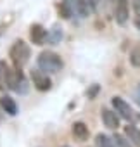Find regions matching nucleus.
I'll use <instances>...</instances> for the list:
<instances>
[{"mask_svg": "<svg viewBox=\"0 0 140 147\" xmlns=\"http://www.w3.org/2000/svg\"><path fill=\"white\" fill-rule=\"evenodd\" d=\"M111 102H112L114 113H116L119 118H123V119H126V121H131V119H133V111H131L130 104H128L125 99H121V97H112Z\"/></svg>", "mask_w": 140, "mask_h": 147, "instance_id": "20e7f679", "label": "nucleus"}, {"mask_svg": "<svg viewBox=\"0 0 140 147\" xmlns=\"http://www.w3.org/2000/svg\"><path fill=\"white\" fill-rule=\"evenodd\" d=\"M95 147H114V142L111 137L104 135V133H99L95 137Z\"/></svg>", "mask_w": 140, "mask_h": 147, "instance_id": "4468645a", "label": "nucleus"}, {"mask_svg": "<svg viewBox=\"0 0 140 147\" xmlns=\"http://www.w3.org/2000/svg\"><path fill=\"white\" fill-rule=\"evenodd\" d=\"M114 18L116 23L125 26L128 23L130 18V5H128V0H116V7H114Z\"/></svg>", "mask_w": 140, "mask_h": 147, "instance_id": "423d86ee", "label": "nucleus"}, {"mask_svg": "<svg viewBox=\"0 0 140 147\" xmlns=\"http://www.w3.org/2000/svg\"><path fill=\"white\" fill-rule=\"evenodd\" d=\"M138 119H140V116H138Z\"/></svg>", "mask_w": 140, "mask_h": 147, "instance_id": "5701e85b", "label": "nucleus"}, {"mask_svg": "<svg viewBox=\"0 0 140 147\" xmlns=\"http://www.w3.org/2000/svg\"><path fill=\"white\" fill-rule=\"evenodd\" d=\"M31 80H33L35 88L40 90V92H47V90H50V87H52L50 78L47 76V73L42 71V69H36V71L31 73Z\"/></svg>", "mask_w": 140, "mask_h": 147, "instance_id": "39448f33", "label": "nucleus"}, {"mask_svg": "<svg viewBox=\"0 0 140 147\" xmlns=\"http://www.w3.org/2000/svg\"><path fill=\"white\" fill-rule=\"evenodd\" d=\"M64 147H69V145H64Z\"/></svg>", "mask_w": 140, "mask_h": 147, "instance_id": "412c9836", "label": "nucleus"}, {"mask_svg": "<svg viewBox=\"0 0 140 147\" xmlns=\"http://www.w3.org/2000/svg\"><path fill=\"white\" fill-rule=\"evenodd\" d=\"M125 135H126V138L131 142V145L140 147V130H138L137 126H133V125L125 126Z\"/></svg>", "mask_w": 140, "mask_h": 147, "instance_id": "9b49d317", "label": "nucleus"}, {"mask_svg": "<svg viewBox=\"0 0 140 147\" xmlns=\"http://www.w3.org/2000/svg\"><path fill=\"white\" fill-rule=\"evenodd\" d=\"M7 73H9L7 62L0 61V90H5V87H7Z\"/></svg>", "mask_w": 140, "mask_h": 147, "instance_id": "ddd939ff", "label": "nucleus"}, {"mask_svg": "<svg viewBox=\"0 0 140 147\" xmlns=\"http://www.w3.org/2000/svg\"><path fill=\"white\" fill-rule=\"evenodd\" d=\"M7 88L18 92V94H26L28 92V82L23 75L21 67H12L7 73Z\"/></svg>", "mask_w": 140, "mask_h": 147, "instance_id": "7ed1b4c3", "label": "nucleus"}, {"mask_svg": "<svg viewBox=\"0 0 140 147\" xmlns=\"http://www.w3.org/2000/svg\"><path fill=\"white\" fill-rule=\"evenodd\" d=\"M36 64H38V69L45 71V73H57L64 67V61L59 54L52 52V50H43L38 59H36Z\"/></svg>", "mask_w": 140, "mask_h": 147, "instance_id": "f257e3e1", "label": "nucleus"}, {"mask_svg": "<svg viewBox=\"0 0 140 147\" xmlns=\"http://www.w3.org/2000/svg\"><path fill=\"white\" fill-rule=\"evenodd\" d=\"M30 40L33 45H43L47 40V30L42 24H31L30 28Z\"/></svg>", "mask_w": 140, "mask_h": 147, "instance_id": "0eeeda50", "label": "nucleus"}, {"mask_svg": "<svg viewBox=\"0 0 140 147\" xmlns=\"http://www.w3.org/2000/svg\"><path fill=\"white\" fill-rule=\"evenodd\" d=\"M133 11H135V23L140 30V0H133Z\"/></svg>", "mask_w": 140, "mask_h": 147, "instance_id": "a211bd4d", "label": "nucleus"}, {"mask_svg": "<svg viewBox=\"0 0 140 147\" xmlns=\"http://www.w3.org/2000/svg\"><path fill=\"white\" fill-rule=\"evenodd\" d=\"M112 142L116 144V147H131V142L126 138V135H121V133H114Z\"/></svg>", "mask_w": 140, "mask_h": 147, "instance_id": "2eb2a0df", "label": "nucleus"}, {"mask_svg": "<svg viewBox=\"0 0 140 147\" xmlns=\"http://www.w3.org/2000/svg\"><path fill=\"white\" fill-rule=\"evenodd\" d=\"M57 11H59V16L62 19H69L73 16V11H71V5H69L67 0H62V2L57 5Z\"/></svg>", "mask_w": 140, "mask_h": 147, "instance_id": "f8f14e48", "label": "nucleus"}, {"mask_svg": "<svg viewBox=\"0 0 140 147\" xmlns=\"http://www.w3.org/2000/svg\"><path fill=\"white\" fill-rule=\"evenodd\" d=\"M100 116H102L104 125H106L109 130H116V128L119 126V116H118L114 111H111V109H107V107H102Z\"/></svg>", "mask_w": 140, "mask_h": 147, "instance_id": "6e6552de", "label": "nucleus"}, {"mask_svg": "<svg viewBox=\"0 0 140 147\" xmlns=\"http://www.w3.org/2000/svg\"><path fill=\"white\" fill-rule=\"evenodd\" d=\"M99 2H100V0H88V4H90V7H92V11H95V9H97V5H99Z\"/></svg>", "mask_w": 140, "mask_h": 147, "instance_id": "aec40b11", "label": "nucleus"}, {"mask_svg": "<svg viewBox=\"0 0 140 147\" xmlns=\"http://www.w3.org/2000/svg\"><path fill=\"white\" fill-rule=\"evenodd\" d=\"M112 2H116V0H112Z\"/></svg>", "mask_w": 140, "mask_h": 147, "instance_id": "4be33fe9", "label": "nucleus"}, {"mask_svg": "<svg viewBox=\"0 0 140 147\" xmlns=\"http://www.w3.org/2000/svg\"><path fill=\"white\" fill-rule=\"evenodd\" d=\"M0 107H2L7 114H11V116H16V114H18V104H16L14 99L9 97V95L0 97Z\"/></svg>", "mask_w": 140, "mask_h": 147, "instance_id": "9d476101", "label": "nucleus"}, {"mask_svg": "<svg viewBox=\"0 0 140 147\" xmlns=\"http://www.w3.org/2000/svg\"><path fill=\"white\" fill-rule=\"evenodd\" d=\"M130 62L133 67H138L140 69V45L133 47L131 52H130Z\"/></svg>", "mask_w": 140, "mask_h": 147, "instance_id": "dca6fc26", "label": "nucleus"}, {"mask_svg": "<svg viewBox=\"0 0 140 147\" xmlns=\"http://www.w3.org/2000/svg\"><path fill=\"white\" fill-rule=\"evenodd\" d=\"M97 90H99V87H97V85H94V88H92L90 92H87V95H88V99H94V95L97 94Z\"/></svg>", "mask_w": 140, "mask_h": 147, "instance_id": "6ab92c4d", "label": "nucleus"}, {"mask_svg": "<svg viewBox=\"0 0 140 147\" xmlns=\"http://www.w3.org/2000/svg\"><path fill=\"white\" fill-rule=\"evenodd\" d=\"M61 38H62V31H61L59 28H54L50 35L47 33V40H48V42H50L52 45H55V43H59V42H61Z\"/></svg>", "mask_w": 140, "mask_h": 147, "instance_id": "f3484780", "label": "nucleus"}, {"mask_svg": "<svg viewBox=\"0 0 140 147\" xmlns=\"http://www.w3.org/2000/svg\"><path fill=\"white\" fill-rule=\"evenodd\" d=\"M9 57L14 62L16 67H24L30 61V45L24 40H16L9 50Z\"/></svg>", "mask_w": 140, "mask_h": 147, "instance_id": "f03ea898", "label": "nucleus"}, {"mask_svg": "<svg viewBox=\"0 0 140 147\" xmlns=\"http://www.w3.org/2000/svg\"><path fill=\"white\" fill-rule=\"evenodd\" d=\"M71 131H73V135H75V138H76V140H80V142L88 140L90 130H88V126H87L83 121H76V123H73Z\"/></svg>", "mask_w": 140, "mask_h": 147, "instance_id": "1a4fd4ad", "label": "nucleus"}]
</instances>
